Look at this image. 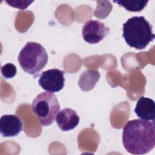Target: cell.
<instances>
[{
    "label": "cell",
    "instance_id": "cell-9",
    "mask_svg": "<svg viewBox=\"0 0 155 155\" xmlns=\"http://www.w3.org/2000/svg\"><path fill=\"white\" fill-rule=\"evenodd\" d=\"M134 112L140 119L154 121L155 104L154 101L141 96L137 102Z\"/></svg>",
    "mask_w": 155,
    "mask_h": 155
},
{
    "label": "cell",
    "instance_id": "cell-6",
    "mask_svg": "<svg viewBox=\"0 0 155 155\" xmlns=\"http://www.w3.org/2000/svg\"><path fill=\"white\" fill-rule=\"evenodd\" d=\"M109 33V28L98 20L87 21L82 30L85 41L90 44H97L101 41Z\"/></svg>",
    "mask_w": 155,
    "mask_h": 155
},
{
    "label": "cell",
    "instance_id": "cell-12",
    "mask_svg": "<svg viewBox=\"0 0 155 155\" xmlns=\"http://www.w3.org/2000/svg\"><path fill=\"white\" fill-rule=\"evenodd\" d=\"M6 2L9 4V5L18 8L21 10L26 8L31 3L33 2V1H5Z\"/></svg>",
    "mask_w": 155,
    "mask_h": 155
},
{
    "label": "cell",
    "instance_id": "cell-5",
    "mask_svg": "<svg viewBox=\"0 0 155 155\" xmlns=\"http://www.w3.org/2000/svg\"><path fill=\"white\" fill-rule=\"evenodd\" d=\"M64 71L53 68L43 71L39 79V84L47 91L54 93L61 90L64 87Z\"/></svg>",
    "mask_w": 155,
    "mask_h": 155
},
{
    "label": "cell",
    "instance_id": "cell-4",
    "mask_svg": "<svg viewBox=\"0 0 155 155\" xmlns=\"http://www.w3.org/2000/svg\"><path fill=\"white\" fill-rule=\"evenodd\" d=\"M31 110L41 125H51L60 110V105L56 95L46 91L39 94L33 101Z\"/></svg>",
    "mask_w": 155,
    "mask_h": 155
},
{
    "label": "cell",
    "instance_id": "cell-1",
    "mask_svg": "<svg viewBox=\"0 0 155 155\" xmlns=\"http://www.w3.org/2000/svg\"><path fill=\"white\" fill-rule=\"evenodd\" d=\"M122 143L126 150L133 154H144L155 146L154 121L142 119L128 120L123 128Z\"/></svg>",
    "mask_w": 155,
    "mask_h": 155
},
{
    "label": "cell",
    "instance_id": "cell-7",
    "mask_svg": "<svg viewBox=\"0 0 155 155\" xmlns=\"http://www.w3.org/2000/svg\"><path fill=\"white\" fill-rule=\"evenodd\" d=\"M22 129L21 119L14 114H5L0 119L1 134L4 137L17 136Z\"/></svg>",
    "mask_w": 155,
    "mask_h": 155
},
{
    "label": "cell",
    "instance_id": "cell-3",
    "mask_svg": "<svg viewBox=\"0 0 155 155\" xmlns=\"http://www.w3.org/2000/svg\"><path fill=\"white\" fill-rule=\"evenodd\" d=\"M44 47L35 42H28L18 54V62L22 69L34 76L43 69L48 61Z\"/></svg>",
    "mask_w": 155,
    "mask_h": 155
},
{
    "label": "cell",
    "instance_id": "cell-11",
    "mask_svg": "<svg viewBox=\"0 0 155 155\" xmlns=\"http://www.w3.org/2000/svg\"><path fill=\"white\" fill-rule=\"evenodd\" d=\"M1 73L5 78H12L17 73L16 67L12 63H7L1 67Z\"/></svg>",
    "mask_w": 155,
    "mask_h": 155
},
{
    "label": "cell",
    "instance_id": "cell-10",
    "mask_svg": "<svg viewBox=\"0 0 155 155\" xmlns=\"http://www.w3.org/2000/svg\"><path fill=\"white\" fill-rule=\"evenodd\" d=\"M130 12H140L147 5L148 1H113Z\"/></svg>",
    "mask_w": 155,
    "mask_h": 155
},
{
    "label": "cell",
    "instance_id": "cell-2",
    "mask_svg": "<svg viewBox=\"0 0 155 155\" xmlns=\"http://www.w3.org/2000/svg\"><path fill=\"white\" fill-rule=\"evenodd\" d=\"M123 38L131 47L142 50L154 41L152 25L144 16H133L123 24Z\"/></svg>",
    "mask_w": 155,
    "mask_h": 155
},
{
    "label": "cell",
    "instance_id": "cell-8",
    "mask_svg": "<svg viewBox=\"0 0 155 155\" xmlns=\"http://www.w3.org/2000/svg\"><path fill=\"white\" fill-rule=\"evenodd\" d=\"M79 117L76 112L68 108L59 111L56 116V121L58 127L64 131L74 129L79 124Z\"/></svg>",
    "mask_w": 155,
    "mask_h": 155
}]
</instances>
